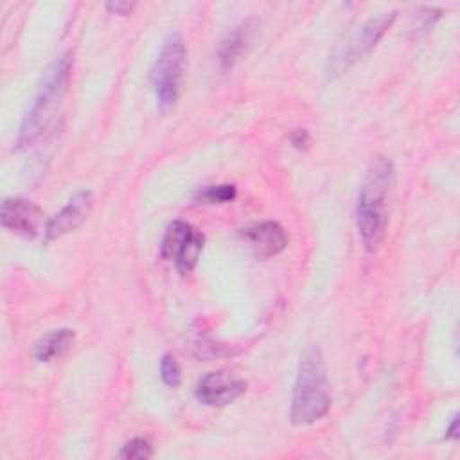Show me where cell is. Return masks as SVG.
I'll return each instance as SVG.
<instances>
[{
	"mask_svg": "<svg viewBox=\"0 0 460 460\" xmlns=\"http://www.w3.org/2000/svg\"><path fill=\"white\" fill-rule=\"evenodd\" d=\"M394 164L379 156L370 164L363 180L356 203V226L367 252H376L385 239L388 225L385 199L394 183Z\"/></svg>",
	"mask_w": 460,
	"mask_h": 460,
	"instance_id": "6da1fadb",
	"label": "cell"
},
{
	"mask_svg": "<svg viewBox=\"0 0 460 460\" xmlns=\"http://www.w3.org/2000/svg\"><path fill=\"white\" fill-rule=\"evenodd\" d=\"M72 70V54L65 52L61 54L47 70L41 79V84L32 99V104L29 111L25 113L16 146L25 149L32 146L38 138L45 135V131L54 124L58 106L65 95L68 79Z\"/></svg>",
	"mask_w": 460,
	"mask_h": 460,
	"instance_id": "7a4b0ae2",
	"label": "cell"
},
{
	"mask_svg": "<svg viewBox=\"0 0 460 460\" xmlns=\"http://www.w3.org/2000/svg\"><path fill=\"white\" fill-rule=\"evenodd\" d=\"M331 408L327 368L322 350L313 345L300 358L293 386L289 417L296 426L320 420Z\"/></svg>",
	"mask_w": 460,
	"mask_h": 460,
	"instance_id": "3957f363",
	"label": "cell"
},
{
	"mask_svg": "<svg viewBox=\"0 0 460 460\" xmlns=\"http://www.w3.org/2000/svg\"><path fill=\"white\" fill-rule=\"evenodd\" d=\"M187 49L180 32H171L158 50L151 68V88L162 110L174 106L180 95Z\"/></svg>",
	"mask_w": 460,
	"mask_h": 460,
	"instance_id": "277c9868",
	"label": "cell"
},
{
	"mask_svg": "<svg viewBox=\"0 0 460 460\" xmlns=\"http://www.w3.org/2000/svg\"><path fill=\"white\" fill-rule=\"evenodd\" d=\"M205 237L190 223L174 219L167 225L160 244V255L174 262L180 273H189L196 268L203 250Z\"/></svg>",
	"mask_w": 460,
	"mask_h": 460,
	"instance_id": "5b68a950",
	"label": "cell"
},
{
	"mask_svg": "<svg viewBox=\"0 0 460 460\" xmlns=\"http://www.w3.org/2000/svg\"><path fill=\"white\" fill-rule=\"evenodd\" d=\"M397 18V11L379 13L376 16H370L367 22L359 25V29L347 40L340 54L332 59L331 70L334 74H341L345 68L354 65L358 59L367 56L377 41L385 36V32L392 27V23Z\"/></svg>",
	"mask_w": 460,
	"mask_h": 460,
	"instance_id": "8992f818",
	"label": "cell"
},
{
	"mask_svg": "<svg viewBox=\"0 0 460 460\" xmlns=\"http://www.w3.org/2000/svg\"><path fill=\"white\" fill-rule=\"evenodd\" d=\"M246 392V381L230 370H216L203 376L196 385V399L212 408L226 406Z\"/></svg>",
	"mask_w": 460,
	"mask_h": 460,
	"instance_id": "52a82bcc",
	"label": "cell"
},
{
	"mask_svg": "<svg viewBox=\"0 0 460 460\" xmlns=\"http://www.w3.org/2000/svg\"><path fill=\"white\" fill-rule=\"evenodd\" d=\"M43 223V210L25 198H4L0 205V225L14 235L34 239Z\"/></svg>",
	"mask_w": 460,
	"mask_h": 460,
	"instance_id": "ba28073f",
	"label": "cell"
},
{
	"mask_svg": "<svg viewBox=\"0 0 460 460\" xmlns=\"http://www.w3.org/2000/svg\"><path fill=\"white\" fill-rule=\"evenodd\" d=\"M241 237L259 259L280 253L288 246V234L277 221H259L243 228Z\"/></svg>",
	"mask_w": 460,
	"mask_h": 460,
	"instance_id": "9c48e42d",
	"label": "cell"
},
{
	"mask_svg": "<svg viewBox=\"0 0 460 460\" xmlns=\"http://www.w3.org/2000/svg\"><path fill=\"white\" fill-rule=\"evenodd\" d=\"M92 208V192L90 190H77L68 203L47 223L45 226V239L52 241L58 239L72 230H75Z\"/></svg>",
	"mask_w": 460,
	"mask_h": 460,
	"instance_id": "30bf717a",
	"label": "cell"
},
{
	"mask_svg": "<svg viewBox=\"0 0 460 460\" xmlns=\"http://www.w3.org/2000/svg\"><path fill=\"white\" fill-rule=\"evenodd\" d=\"M255 29H257L255 20H244V22L234 25L225 34V38L221 40L219 49H217V58L225 70H230L241 59V56L248 50V47L253 41Z\"/></svg>",
	"mask_w": 460,
	"mask_h": 460,
	"instance_id": "8fae6325",
	"label": "cell"
},
{
	"mask_svg": "<svg viewBox=\"0 0 460 460\" xmlns=\"http://www.w3.org/2000/svg\"><path fill=\"white\" fill-rule=\"evenodd\" d=\"M75 340V332L72 329H56V331H50L49 334L41 336L36 343H34V349H32V354L38 361L41 363H47V361H52L54 358H59L63 356L74 343Z\"/></svg>",
	"mask_w": 460,
	"mask_h": 460,
	"instance_id": "7c38bea8",
	"label": "cell"
},
{
	"mask_svg": "<svg viewBox=\"0 0 460 460\" xmlns=\"http://www.w3.org/2000/svg\"><path fill=\"white\" fill-rule=\"evenodd\" d=\"M235 194H237L235 185H230V183L207 185V187H201L194 194V201H198V203H228L235 198Z\"/></svg>",
	"mask_w": 460,
	"mask_h": 460,
	"instance_id": "4fadbf2b",
	"label": "cell"
},
{
	"mask_svg": "<svg viewBox=\"0 0 460 460\" xmlns=\"http://www.w3.org/2000/svg\"><path fill=\"white\" fill-rule=\"evenodd\" d=\"M117 456L126 460H146L153 456V446L146 438H133L120 447Z\"/></svg>",
	"mask_w": 460,
	"mask_h": 460,
	"instance_id": "5bb4252c",
	"label": "cell"
},
{
	"mask_svg": "<svg viewBox=\"0 0 460 460\" xmlns=\"http://www.w3.org/2000/svg\"><path fill=\"white\" fill-rule=\"evenodd\" d=\"M160 377L171 388H176L181 383V368H180V363L176 361L174 356H171V354L162 356V359H160Z\"/></svg>",
	"mask_w": 460,
	"mask_h": 460,
	"instance_id": "9a60e30c",
	"label": "cell"
},
{
	"mask_svg": "<svg viewBox=\"0 0 460 460\" xmlns=\"http://www.w3.org/2000/svg\"><path fill=\"white\" fill-rule=\"evenodd\" d=\"M419 23L413 27V31L419 34H424L426 31H429L435 23V20L440 16V11L438 9H433V7H424L419 14Z\"/></svg>",
	"mask_w": 460,
	"mask_h": 460,
	"instance_id": "2e32d148",
	"label": "cell"
},
{
	"mask_svg": "<svg viewBox=\"0 0 460 460\" xmlns=\"http://www.w3.org/2000/svg\"><path fill=\"white\" fill-rule=\"evenodd\" d=\"M135 5H137L135 2H128V0H111V2L106 4V9L110 13H113V14L126 16V14H129L135 9Z\"/></svg>",
	"mask_w": 460,
	"mask_h": 460,
	"instance_id": "e0dca14e",
	"label": "cell"
},
{
	"mask_svg": "<svg viewBox=\"0 0 460 460\" xmlns=\"http://www.w3.org/2000/svg\"><path fill=\"white\" fill-rule=\"evenodd\" d=\"M289 140H291V144L296 149H307V146H309V133L305 129H296V131L291 133Z\"/></svg>",
	"mask_w": 460,
	"mask_h": 460,
	"instance_id": "ac0fdd59",
	"label": "cell"
},
{
	"mask_svg": "<svg viewBox=\"0 0 460 460\" xmlns=\"http://www.w3.org/2000/svg\"><path fill=\"white\" fill-rule=\"evenodd\" d=\"M446 438L447 440H456L458 438V415L453 417V420H451V424H449V428L446 431Z\"/></svg>",
	"mask_w": 460,
	"mask_h": 460,
	"instance_id": "d6986e66",
	"label": "cell"
}]
</instances>
